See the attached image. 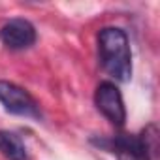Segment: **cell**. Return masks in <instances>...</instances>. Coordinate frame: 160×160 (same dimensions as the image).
<instances>
[{
	"label": "cell",
	"instance_id": "7a4b0ae2",
	"mask_svg": "<svg viewBox=\"0 0 160 160\" xmlns=\"http://www.w3.org/2000/svg\"><path fill=\"white\" fill-rule=\"evenodd\" d=\"M0 104L6 108V111L13 115L40 117V109L34 98L23 87L10 81H0Z\"/></svg>",
	"mask_w": 160,
	"mask_h": 160
},
{
	"label": "cell",
	"instance_id": "3957f363",
	"mask_svg": "<svg viewBox=\"0 0 160 160\" xmlns=\"http://www.w3.org/2000/svg\"><path fill=\"white\" fill-rule=\"evenodd\" d=\"M94 102L98 106V109L117 126H122L126 121V109H124V102L121 96V91L109 83L104 81L98 85L96 94H94Z\"/></svg>",
	"mask_w": 160,
	"mask_h": 160
},
{
	"label": "cell",
	"instance_id": "6da1fadb",
	"mask_svg": "<svg viewBox=\"0 0 160 160\" xmlns=\"http://www.w3.org/2000/svg\"><path fill=\"white\" fill-rule=\"evenodd\" d=\"M98 49L102 68L117 81H130L132 77V53L124 30L106 27L98 34Z\"/></svg>",
	"mask_w": 160,
	"mask_h": 160
},
{
	"label": "cell",
	"instance_id": "5b68a950",
	"mask_svg": "<svg viewBox=\"0 0 160 160\" xmlns=\"http://www.w3.org/2000/svg\"><path fill=\"white\" fill-rule=\"evenodd\" d=\"M0 151L10 160H27V149L23 141L19 139V136L12 132L0 130Z\"/></svg>",
	"mask_w": 160,
	"mask_h": 160
},
{
	"label": "cell",
	"instance_id": "277c9868",
	"mask_svg": "<svg viewBox=\"0 0 160 160\" xmlns=\"http://www.w3.org/2000/svg\"><path fill=\"white\" fill-rule=\"evenodd\" d=\"M0 40L10 49H27L36 42V28L27 19H12L0 28Z\"/></svg>",
	"mask_w": 160,
	"mask_h": 160
}]
</instances>
